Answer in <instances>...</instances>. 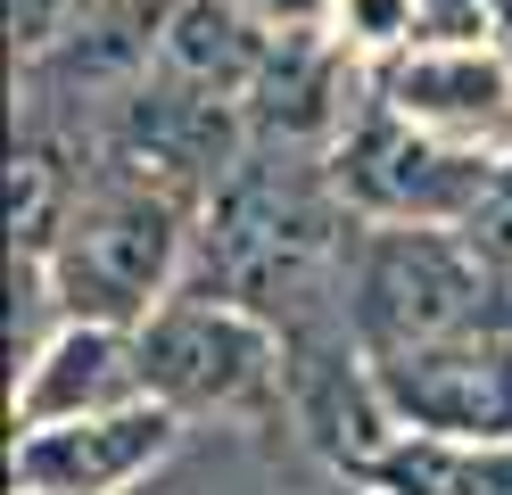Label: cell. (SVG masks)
<instances>
[{"instance_id": "obj_1", "label": "cell", "mask_w": 512, "mask_h": 495, "mask_svg": "<svg viewBox=\"0 0 512 495\" xmlns=\"http://www.w3.org/2000/svg\"><path fill=\"white\" fill-rule=\"evenodd\" d=\"M347 240H356V223H347V198L331 182V157L248 149L190 231L182 297L240 306L290 339V330L339 314Z\"/></svg>"}, {"instance_id": "obj_2", "label": "cell", "mask_w": 512, "mask_h": 495, "mask_svg": "<svg viewBox=\"0 0 512 495\" xmlns=\"http://www.w3.org/2000/svg\"><path fill=\"white\" fill-rule=\"evenodd\" d=\"M199 215H207V198L157 182V174H141V165L91 157L83 198H75V215H67V240H58V256L42 264L50 306L67 314V322L141 330L174 297Z\"/></svg>"}, {"instance_id": "obj_3", "label": "cell", "mask_w": 512, "mask_h": 495, "mask_svg": "<svg viewBox=\"0 0 512 495\" xmlns=\"http://www.w3.org/2000/svg\"><path fill=\"white\" fill-rule=\"evenodd\" d=\"M339 314L356 330L364 363H397L471 330H504L512 297L471 264L455 231H422V223H356L339 264Z\"/></svg>"}, {"instance_id": "obj_4", "label": "cell", "mask_w": 512, "mask_h": 495, "mask_svg": "<svg viewBox=\"0 0 512 495\" xmlns=\"http://www.w3.org/2000/svg\"><path fill=\"white\" fill-rule=\"evenodd\" d=\"M141 396H157L166 413H199V421H240V429H273L290 413V339L273 322H256L215 297H166L141 330Z\"/></svg>"}, {"instance_id": "obj_5", "label": "cell", "mask_w": 512, "mask_h": 495, "mask_svg": "<svg viewBox=\"0 0 512 495\" xmlns=\"http://www.w3.org/2000/svg\"><path fill=\"white\" fill-rule=\"evenodd\" d=\"M504 157H479V149H455V141H430L413 132L405 116H389L380 99H364V116L339 132L331 149V182L347 198V215L364 223H422V231H455L479 190L496 182Z\"/></svg>"}, {"instance_id": "obj_6", "label": "cell", "mask_w": 512, "mask_h": 495, "mask_svg": "<svg viewBox=\"0 0 512 495\" xmlns=\"http://www.w3.org/2000/svg\"><path fill=\"white\" fill-rule=\"evenodd\" d=\"M372 99L430 141L512 157V58L496 42H413L380 58Z\"/></svg>"}, {"instance_id": "obj_7", "label": "cell", "mask_w": 512, "mask_h": 495, "mask_svg": "<svg viewBox=\"0 0 512 495\" xmlns=\"http://www.w3.org/2000/svg\"><path fill=\"white\" fill-rule=\"evenodd\" d=\"M372 380L389 396L397 429H422L446 446H512V322L372 363Z\"/></svg>"}, {"instance_id": "obj_8", "label": "cell", "mask_w": 512, "mask_h": 495, "mask_svg": "<svg viewBox=\"0 0 512 495\" xmlns=\"http://www.w3.org/2000/svg\"><path fill=\"white\" fill-rule=\"evenodd\" d=\"M174 438H182V413H166L157 396H141L124 413L25 429L17 438V487L25 495H124L141 471L166 462Z\"/></svg>"}, {"instance_id": "obj_9", "label": "cell", "mask_w": 512, "mask_h": 495, "mask_svg": "<svg viewBox=\"0 0 512 495\" xmlns=\"http://www.w3.org/2000/svg\"><path fill=\"white\" fill-rule=\"evenodd\" d=\"M240 108H248V141L256 149H298V157H314V149L331 157L339 132L364 116V108H347V50L323 25L314 33H281Z\"/></svg>"}, {"instance_id": "obj_10", "label": "cell", "mask_w": 512, "mask_h": 495, "mask_svg": "<svg viewBox=\"0 0 512 495\" xmlns=\"http://www.w3.org/2000/svg\"><path fill=\"white\" fill-rule=\"evenodd\" d=\"M124 405H141V355H133V330L58 322L50 347L25 363V388H17V438H25V429H58V421H91V413H124Z\"/></svg>"}, {"instance_id": "obj_11", "label": "cell", "mask_w": 512, "mask_h": 495, "mask_svg": "<svg viewBox=\"0 0 512 495\" xmlns=\"http://www.w3.org/2000/svg\"><path fill=\"white\" fill-rule=\"evenodd\" d=\"M273 42L281 33H265L248 9H232V0H174L157 75L207 91V99H248L256 75H265V58H273Z\"/></svg>"}, {"instance_id": "obj_12", "label": "cell", "mask_w": 512, "mask_h": 495, "mask_svg": "<svg viewBox=\"0 0 512 495\" xmlns=\"http://www.w3.org/2000/svg\"><path fill=\"white\" fill-rule=\"evenodd\" d=\"M83 174H91V157L58 124H25L17 132V149H9V248H17L25 273H42L58 256L67 215L83 198Z\"/></svg>"}, {"instance_id": "obj_13", "label": "cell", "mask_w": 512, "mask_h": 495, "mask_svg": "<svg viewBox=\"0 0 512 495\" xmlns=\"http://www.w3.org/2000/svg\"><path fill=\"white\" fill-rule=\"evenodd\" d=\"M455 240L471 248V264H479V273H488V281L512 297V157L496 165V182L479 190V207L455 223Z\"/></svg>"}, {"instance_id": "obj_14", "label": "cell", "mask_w": 512, "mask_h": 495, "mask_svg": "<svg viewBox=\"0 0 512 495\" xmlns=\"http://www.w3.org/2000/svg\"><path fill=\"white\" fill-rule=\"evenodd\" d=\"M100 9V0H9V42H17V66H34V58H50L67 33Z\"/></svg>"}, {"instance_id": "obj_15", "label": "cell", "mask_w": 512, "mask_h": 495, "mask_svg": "<svg viewBox=\"0 0 512 495\" xmlns=\"http://www.w3.org/2000/svg\"><path fill=\"white\" fill-rule=\"evenodd\" d=\"M232 9H248V17L265 25V33H314L331 0H232Z\"/></svg>"}]
</instances>
